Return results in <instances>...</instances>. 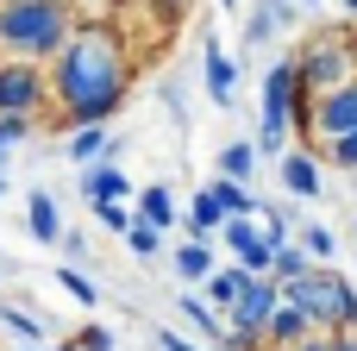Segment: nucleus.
<instances>
[{"label":"nucleus","instance_id":"7c9ffc66","mask_svg":"<svg viewBox=\"0 0 357 351\" xmlns=\"http://www.w3.org/2000/svg\"><path fill=\"white\" fill-rule=\"evenodd\" d=\"M144 6H151V19H157V25H182L195 0H144Z\"/></svg>","mask_w":357,"mask_h":351},{"label":"nucleus","instance_id":"7ed1b4c3","mask_svg":"<svg viewBox=\"0 0 357 351\" xmlns=\"http://www.w3.org/2000/svg\"><path fill=\"white\" fill-rule=\"evenodd\" d=\"M282 295H289L320 333H357V289L339 276V270L314 264V270H301L295 283H282Z\"/></svg>","mask_w":357,"mask_h":351},{"label":"nucleus","instance_id":"f3484780","mask_svg":"<svg viewBox=\"0 0 357 351\" xmlns=\"http://www.w3.org/2000/svg\"><path fill=\"white\" fill-rule=\"evenodd\" d=\"M113 151H119V144H113L107 126H75V132H69V157H75V163H94V157H113Z\"/></svg>","mask_w":357,"mask_h":351},{"label":"nucleus","instance_id":"37998d69","mask_svg":"<svg viewBox=\"0 0 357 351\" xmlns=\"http://www.w3.org/2000/svg\"><path fill=\"white\" fill-rule=\"evenodd\" d=\"M345 13H357V0H345Z\"/></svg>","mask_w":357,"mask_h":351},{"label":"nucleus","instance_id":"79ce46f5","mask_svg":"<svg viewBox=\"0 0 357 351\" xmlns=\"http://www.w3.org/2000/svg\"><path fill=\"white\" fill-rule=\"evenodd\" d=\"M6 151H13V144H6V138H0V170H6Z\"/></svg>","mask_w":357,"mask_h":351},{"label":"nucleus","instance_id":"a878e982","mask_svg":"<svg viewBox=\"0 0 357 351\" xmlns=\"http://www.w3.org/2000/svg\"><path fill=\"white\" fill-rule=\"evenodd\" d=\"M94 220H100V232H119V239H126V226L138 220V207H132V201H100Z\"/></svg>","mask_w":357,"mask_h":351},{"label":"nucleus","instance_id":"473e14b6","mask_svg":"<svg viewBox=\"0 0 357 351\" xmlns=\"http://www.w3.org/2000/svg\"><path fill=\"white\" fill-rule=\"evenodd\" d=\"M270 31H276V19H270V13H264V6H257V13H251V19H245V38H251V44H264V38H270Z\"/></svg>","mask_w":357,"mask_h":351},{"label":"nucleus","instance_id":"aec40b11","mask_svg":"<svg viewBox=\"0 0 357 351\" xmlns=\"http://www.w3.org/2000/svg\"><path fill=\"white\" fill-rule=\"evenodd\" d=\"M182 226H188V239H213V232H220V226H226V207H220V201H213V195H207V188H201V195H195V207H188V220H182Z\"/></svg>","mask_w":357,"mask_h":351},{"label":"nucleus","instance_id":"e433bc0d","mask_svg":"<svg viewBox=\"0 0 357 351\" xmlns=\"http://www.w3.org/2000/svg\"><path fill=\"white\" fill-rule=\"evenodd\" d=\"M56 245H63L69 257H82V251H88V232H69V226H63V239H56Z\"/></svg>","mask_w":357,"mask_h":351},{"label":"nucleus","instance_id":"4468645a","mask_svg":"<svg viewBox=\"0 0 357 351\" xmlns=\"http://www.w3.org/2000/svg\"><path fill=\"white\" fill-rule=\"evenodd\" d=\"M251 276H257V270H245V264H238V257H232V264H213V276H207V283H201V295H207V301H213V308H220V314H226V308H232V301H238V289H245V283H251Z\"/></svg>","mask_w":357,"mask_h":351},{"label":"nucleus","instance_id":"1a4fd4ad","mask_svg":"<svg viewBox=\"0 0 357 351\" xmlns=\"http://www.w3.org/2000/svg\"><path fill=\"white\" fill-rule=\"evenodd\" d=\"M201 82H207V94H213L220 107H232V100H238V63L220 50V38H213V31L201 38Z\"/></svg>","mask_w":357,"mask_h":351},{"label":"nucleus","instance_id":"423d86ee","mask_svg":"<svg viewBox=\"0 0 357 351\" xmlns=\"http://www.w3.org/2000/svg\"><path fill=\"white\" fill-rule=\"evenodd\" d=\"M50 107V75L31 57H6L0 63V113H44Z\"/></svg>","mask_w":357,"mask_h":351},{"label":"nucleus","instance_id":"f704fd0d","mask_svg":"<svg viewBox=\"0 0 357 351\" xmlns=\"http://www.w3.org/2000/svg\"><path fill=\"white\" fill-rule=\"evenodd\" d=\"M264 13H270L276 25H295V13H301V0H264Z\"/></svg>","mask_w":357,"mask_h":351},{"label":"nucleus","instance_id":"412c9836","mask_svg":"<svg viewBox=\"0 0 357 351\" xmlns=\"http://www.w3.org/2000/svg\"><path fill=\"white\" fill-rule=\"evenodd\" d=\"M314 264H320V257H307V245H301V239H282V245H276V257H270V276H276V283H295V276H301V270H314Z\"/></svg>","mask_w":357,"mask_h":351},{"label":"nucleus","instance_id":"f8f14e48","mask_svg":"<svg viewBox=\"0 0 357 351\" xmlns=\"http://www.w3.org/2000/svg\"><path fill=\"white\" fill-rule=\"evenodd\" d=\"M25 226H31L38 245H56V239H63V207H56L50 188H31V201H25Z\"/></svg>","mask_w":357,"mask_h":351},{"label":"nucleus","instance_id":"a18cd8bd","mask_svg":"<svg viewBox=\"0 0 357 351\" xmlns=\"http://www.w3.org/2000/svg\"><path fill=\"white\" fill-rule=\"evenodd\" d=\"M301 6H314V0H301Z\"/></svg>","mask_w":357,"mask_h":351},{"label":"nucleus","instance_id":"dca6fc26","mask_svg":"<svg viewBox=\"0 0 357 351\" xmlns=\"http://www.w3.org/2000/svg\"><path fill=\"white\" fill-rule=\"evenodd\" d=\"M182 320H188V327H195V333H201L207 345L220 351V339H226V314H220V308H213L207 295H182Z\"/></svg>","mask_w":357,"mask_h":351},{"label":"nucleus","instance_id":"c85d7f7f","mask_svg":"<svg viewBox=\"0 0 357 351\" xmlns=\"http://www.w3.org/2000/svg\"><path fill=\"white\" fill-rule=\"evenodd\" d=\"M38 132V113H0V138L6 144H19V138H31Z\"/></svg>","mask_w":357,"mask_h":351},{"label":"nucleus","instance_id":"ddd939ff","mask_svg":"<svg viewBox=\"0 0 357 351\" xmlns=\"http://www.w3.org/2000/svg\"><path fill=\"white\" fill-rule=\"evenodd\" d=\"M307 333H320V327H314V320H307V314L282 295V301H276V314H270V327H264V345L282 351V345H295V339H307Z\"/></svg>","mask_w":357,"mask_h":351},{"label":"nucleus","instance_id":"a19ab883","mask_svg":"<svg viewBox=\"0 0 357 351\" xmlns=\"http://www.w3.org/2000/svg\"><path fill=\"white\" fill-rule=\"evenodd\" d=\"M6 188H13V182H6V170H0V201H6Z\"/></svg>","mask_w":357,"mask_h":351},{"label":"nucleus","instance_id":"72a5a7b5","mask_svg":"<svg viewBox=\"0 0 357 351\" xmlns=\"http://www.w3.org/2000/svg\"><path fill=\"white\" fill-rule=\"evenodd\" d=\"M282 351H339V333H307V339H295Z\"/></svg>","mask_w":357,"mask_h":351},{"label":"nucleus","instance_id":"c03bdc74","mask_svg":"<svg viewBox=\"0 0 357 351\" xmlns=\"http://www.w3.org/2000/svg\"><path fill=\"white\" fill-rule=\"evenodd\" d=\"M220 6H238V0H220Z\"/></svg>","mask_w":357,"mask_h":351},{"label":"nucleus","instance_id":"4c0bfd02","mask_svg":"<svg viewBox=\"0 0 357 351\" xmlns=\"http://www.w3.org/2000/svg\"><path fill=\"white\" fill-rule=\"evenodd\" d=\"M339 351H357V333H339Z\"/></svg>","mask_w":357,"mask_h":351},{"label":"nucleus","instance_id":"cd10ccee","mask_svg":"<svg viewBox=\"0 0 357 351\" xmlns=\"http://www.w3.org/2000/svg\"><path fill=\"white\" fill-rule=\"evenodd\" d=\"M301 245H307V257H320V264H326V257L339 251V239H333L326 226H301Z\"/></svg>","mask_w":357,"mask_h":351},{"label":"nucleus","instance_id":"c9c22d12","mask_svg":"<svg viewBox=\"0 0 357 351\" xmlns=\"http://www.w3.org/2000/svg\"><path fill=\"white\" fill-rule=\"evenodd\" d=\"M157 345L163 351H207V345H195V339H182V333H157Z\"/></svg>","mask_w":357,"mask_h":351},{"label":"nucleus","instance_id":"2f4dec72","mask_svg":"<svg viewBox=\"0 0 357 351\" xmlns=\"http://www.w3.org/2000/svg\"><path fill=\"white\" fill-rule=\"evenodd\" d=\"M75 345H82V351H113V333H107L100 320H88V327L75 333Z\"/></svg>","mask_w":357,"mask_h":351},{"label":"nucleus","instance_id":"9d476101","mask_svg":"<svg viewBox=\"0 0 357 351\" xmlns=\"http://www.w3.org/2000/svg\"><path fill=\"white\" fill-rule=\"evenodd\" d=\"M282 188H289L295 201H314V195L326 188V176H320V157H314L307 144H289V151H282Z\"/></svg>","mask_w":357,"mask_h":351},{"label":"nucleus","instance_id":"ea45409f","mask_svg":"<svg viewBox=\"0 0 357 351\" xmlns=\"http://www.w3.org/2000/svg\"><path fill=\"white\" fill-rule=\"evenodd\" d=\"M50 351H82V345H75V339H63V345H50Z\"/></svg>","mask_w":357,"mask_h":351},{"label":"nucleus","instance_id":"bb28decb","mask_svg":"<svg viewBox=\"0 0 357 351\" xmlns=\"http://www.w3.org/2000/svg\"><path fill=\"white\" fill-rule=\"evenodd\" d=\"M326 163L333 170H357V126L339 132V138H326Z\"/></svg>","mask_w":357,"mask_h":351},{"label":"nucleus","instance_id":"6ab92c4d","mask_svg":"<svg viewBox=\"0 0 357 351\" xmlns=\"http://www.w3.org/2000/svg\"><path fill=\"white\" fill-rule=\"evenodd\" d=\"M213 264H220V257H213V245H207V239H188V245L176 251V276H182V283H207V276H213Z\"/></svg>","mask_w":357,"mask_h":351},{"label":"nucleus","instance_id":"b1692460","mask_svg":"<svg viewBox=\"0 0 357 351\" xmlns=\"http://www.w3.org/2000/svg\"><path fill=\"white\" fill-rule=\"evenodd\" d=\"M126 245H132V257H144V264H151V257L163 251V226H151V220H132V226H126Z\"/></svg>","mask_w":357,"mask_h":351},{"label":"nucleus","instance_id":"a211bd4d","mask_svg":"<svg viewBox=\"0 0 357 351\" xmlns=\"http://www.w3.org/2000/svg\"><path fill=\"white\" fill-rule=\"evenodd\" d=\"M207 195H213L226 214H257V207H264V201L251 195V182H238V176H213V182H207Z\"/></svg>","mask_w":357,"mask_h":351},{"label":"nucleus","instance_id":"c756f323","mask_svg":"<svg viewBox=\"0 0 357 351\" xmlns=\"http://www.w3.org/2000/svg\"><path fill=\"white\" fill-rule=\"evenodd\" d=\"M289 138H295L289 126H257V157H264V151H270V157H282V151H289Z\"/></svg>","mask_w":357,"mask_h":351},{"label":"nucleus","instance_id":"5701e85b","mask_svg":"<svg viewBox=\"0 0 357 351\" xmlns=\"http://www.w3.org/2000/svg\"><path fill=\"white\" fill-rule=\"evenodd\" d=\"M138 220H151V226H176V195H169L163 182H151V188L138 195Z\"/></svg>","mask_w":357,"mask_h":351},{"label":"nucleus","instance_id":"9b49d317","mask_svg":"<svg viewBox=\"0 0 357 351\" xmlns=\"http://www.w3.org/2000/svg\"><path fill=\"white\" fill-rule=\"evenodd\" d=\"M75 182H82V201H88V207H100V201H126V195H132V182H126V170H113L107 157H94V163H82V170H75Z\"/></svg>","mask_w":357,"mask_h":351},{"label":"nucleus","instance_id":"58836bf2","mask_svg":"<svg viewBox=\"0 0 357 351\" xmlns=\"http://www.w3.org/2000/svg\"><path fill=\"white\" fill-rule=\"evenodd\" d=\"M94 6H138V0H94Z\"/></svg>","mask_w":357,"mask_h":351},{"label":"nucleus","instance_id":"f03ea898","mask_svg":"<svg viewBox=\"0 0 357 351\" xmlns=\"http://www.w3.org/2000/svg\"><path fill=\"white\" fill-rule=\"evenodd\" d=\"M75 13L69 0H0V50L6 57H31V63H50L69 38Z\"/></svg>","mask_w":357,"mask_h":351},{"label":"nucleus","instance_id":"39448f33","mask_svg":"<svg viewBox=\"0 0 357 351\" xmlns=\"http://www.w3.org/2000/svg\"><path fill=\"white\" fill-rule=\"evenodd\" d=\"M276 301H282V283L264 270V276H251L245 289H238V301L226 308V327L245 339L251 351H264V327H270V314H276Z\"/></svg>","mask_w":357,"mask_h":351},{"label":"nucleus","instance_id":"2eb2a0df","mask_svg":"<svg viewBox=\"0 0 357 351\" xmlns=\"http://www.w3.org/2000/svg\"><path fill=\"white\" fill-rule=\"evenodd\" d=\"M0 327H6L19 345H50V320H38V314L19 308V301H0Z\"/></svg>","mask_w":357,"mask_h":351},{"label":"nucleus","instance_id":"4be33fe9","mask_svg":"<svg viewBox=\"0 0 357 351\" xmlns=\"http://www.w3.org/2000/svg\"><path fill=\"white\" fill-rule=\"evenodd\" d=\"M251 170H257V138H232V144L220 151V176H238V182H251Z\"/></svg>","mask_w":357,"mask_h":351},{"label":"nucleus","instance_id":"0eeeda50","mask_svg":"<svg viewBox=\"0 0 357 351\" xmlns=\"http://www.w3.org/2000/svg\"><path fill=\"white\" fill-rule=\"evenodd\" d=\"M351 126H357V75L307 100V138L326 144V138H339V132H351Z\"/></svg>","mask_w":357,"mask_h":351},{"label":"nucleus","instance_id":"20e7f679","mask_svg":"<svg viewBox=\"0 0 357 351\" xmlns=\"http://www.w3.org/2000/svg\"><path fill=\"white\" fill-rule=\"evenodd\" d=\"M295 75H301L307 94H326V88H339V82H351L357 75V38L351 31H320V38H307V44L295 50Z\"/></svg>","mask_w":357,"mask_h":351},{"label":"nucleus","instance_id":"6e6552de","mask_svg":"<svg viewBox=\"0 0 357 351\" xmlns=\"http://www.w3.org/2000/svg\"><path fill=\"white\" fill-rule=\"evenodd\" d=\"M220 239H226V251L245 264V270H270V257H276V245L264 239V226H257V214H226V226H220Z\"/></svg>","mask_w":357,"mask_h":351},{"label":"nucleus","instance_id":"f257e3e1","mask_svg":"<svg viewBox=\"0 0 357 351\" xmlns=\"http://www.w3.org/2000/svg\"><path fill=\"white\" fill-rule=\"evenodd\" d=\"M132 94V50L113 19H75L63 50L50 57V100H56V132L75 126H107Z\"/></svg>","mask_w":357,"mask_h":351},{"label":"nucleus","instance_id":"393cba45","mask_svg":"<svg viewBox=\"0 0 357 351\" xmlns=\"http://www.w3.org/2000/svg\"><path fill=\"white\" fill-rule=\"evenodd\" d=\"M56 289L69 295V301H82V308H100V289L82 276V264H69V270H56Z\"/></svg>","mask_w":357,"mask_h":351}]
</instances>
